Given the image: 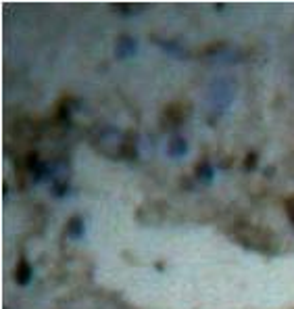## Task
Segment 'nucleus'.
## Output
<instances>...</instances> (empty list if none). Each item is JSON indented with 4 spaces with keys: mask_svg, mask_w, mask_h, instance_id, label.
<instances>
[{
    "mask_svg": "<svg viewBox=\"0 0 294 309\" xmlns=\"http://www.w3.org/2000/svg\"><path fill=\"white\" fill-rule=\"evenodd\" d=\"M196 178L202 182V184H209L211 180H213V169H211V165L205 161V163H200L198 167H196Z\"/></svg>",
    "mask_w": 294,
    "mask_h": 309,
    "instance_id": "423d86ee",
    "label": "nucleus"
},
{
    "mask_svg": "<svg viewBox=\"0 0 294 309\" xmlns=\"http://www.w3.org/2000/svg\"><path fill=\"white\" fill-rule=\"evenodd\" d=\"M67 232H69L71 238H84V234H86L84 219L82 217H71V222L67 226Z\"/></svg>",
    "mask_w": 294,
    "mask_h": 309,
    "instance_id": "20e7f679",
    "label": "nucleus"
},
{
    "mask_svg": "<svg viewBox=\"0 0 294 309\" xmlns=\"http://www.w3.org/2000/svg\"><path fill=\"white\" fill-rule=\"evenodd\" d=\"M15 280L19 286H27L29 280H32V265H29L25 259H21L17 265V272H15Z\"/></svg>",
    "mask_w": 294,
    "mask_h": 309,
    "instance_id": "f03ea898",
    "label": "nucleus"
},
{
    "mask_svg": "<svg viewBox=\"0 0 294 309\" xmlns=\"http://www.w3.org/2000/svg\"><path fill=\"white\" fill-rule=\"evenodd\" d=\"M288 213H290V219H292V224H294V201L288 203Z\"/></svg>",
    "mask_w": 294,
    "mask_h": 309,
    "instance_id": "6e6552de",
    "label": "nucleus"
},
{
    "mask_svg": "<svg viewBox=\"0 0 294 309\" xmlns=\"http://www.w3.org/2000/svg\"><path fill=\"white\" fill-rule=\"evenodd\" d=\"M115 53H117L119 59L134 57V55L138 53V42H136L134 38H129V36H121V38H119V42H117Z\"/></svg>",
    "mask_w": 294,
    "mask_h": 309,
    "instance_id": "f257e3e1",
    "label": "nucleus"
},
{
    "mask_svg": "<svg viewBox=\"0 0 294 309\" xmlns=\"http://www.w3.org/2000/svg\"><path fill=\"white\" fill-rule=\"evenodd\" d=\"M255 163H257V155H255V153H250V155H248V159H246V163H244V167L250 172V169L255 167Z\"/></svg>",
    "mask_w": 294,
    "mask_h": 309,
    "instance_id": "0eeeda50",
    "label": "nucleus"
},
{
    "mask_svg": "<svg viewBox=\"0 0 294 309\" xmlns=\"http://www.w3.org/2000/svg\"><path fill=\"white\" fill-rule=\"evenodd\" d=\"M165 119H171V125H179L181 124V119H184V111H181V107L179 105H171L167 111H165Z\"/></svg>",
    "mask_w": 294,
    "mask_h": 309,
    "instance_id": "39448f33",
    "label": "nucleus"
},
{
    "mask_svg": "<svg viewBox=\"0 0 294 309\" xmlns=\"http://www.w3.org/2000/svg\"><path fill=\"white\" fill-rule=\"evenodd\" d=\"M167 151H169L171 157H184L188 153V142L181 136H176V138H171V140H169Z\"/></svg>",
    "mask_w": 294,
    "mask_h": 309,
    "instance_id": "7ed1b4c3",
    "label": "nucleus"
}]
</instances>
